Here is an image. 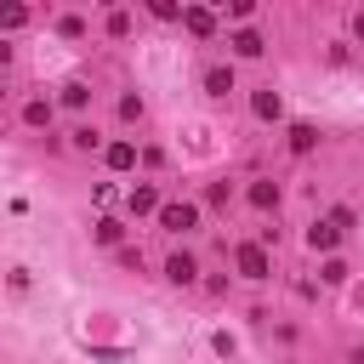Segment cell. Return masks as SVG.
<instances>
[{"instance_id": "18", "label": "cell", "mask_w": 364, "mask_h": 364, "mask_svg": "<svg viewBox=\"0 0 364 364\" xmlns=\"http://www.w3.org/2000/svg\"><path fill=\"white\" fill-rule=\"evenodd\" d=\"M341 279H347V262L330 256V262H324V284H341Z\"/></svg>"}, {"instance_id": "17", "label": "cell", "mask_w": 364, "mask_h": 364, "mask_svg": "<svg viewBox=\"0 0 364 364\" xmlns=\"http://www.w3.org/2000/svg\"><path fill=\"white\" fill-rule=\"evenodd\" d=\"M119 119H142V97H119Z\"/></svg>"}, {"instance_id": "7", "label": "cell", "mask_w": 364, "mask_h": 364, "mask_svg": "<svg viewBox=\"0 0 364 364\" xmlns=\"http://www.w3.org/2000/svg\"><path fill=\"white\" fill-rule=\"evenodd\" d=\"M136 165V142H108V171H131Z\"/></svg>"}, {"instance_id": "3", "label": "cell", "mask_w": 364, "mask_h": 364, "mask_svg": "<svg viewBox=\"0 0 364 364\" xmlns=\"http://www.w3.org/2000/svg\"><path fill=\"white\" fill-rule=\"evenodd\" d=\"M125 205H131V216H148V210H159V193H154V182H136V188L125 193Z\"/></svg>"}, {"instance_id": "20", "label": "cell", "mask_w": 364, "mask_h": 364, "mask_svg": "<svg viewBox=\"0 0 364 364\" xmlns=\"http://www.w3.org/2000/svg\"><path fill=\"white\" fill-rule=\"evenodd\" d=\"M6 63H11V46H6V40H0V68H6Z\"/></svg>"}, {"instance_id": "4", "label": "cell", "mask_w": 364, "mask_h": 364, "mask_svg": "<svg viewBox=\"0 0 364 364\" xmlns=\"http://www.w3.org/2000/svg\"><path fill=\"white\" fill-rule=\"evenodd\" d=\"M193 273H199V262H193L188 250H176V256L165 262V279H171V284H193Z\"/></svg>"}, {"instance_id": "16", "label": "cell", "mask_w": 364, "mask_h": 364, "mask_svg": "<svg viewBox=\"0 0 364 364\" xmlns=\"http://www.w3.org/2000/svg\"><path fill=\"white\" fill-rule=\"evenodd\" d=\"M97 239H102V245H119V222L102 216V222H97Z\"/></svg>"}, {"instance_id": "2", "label": "cell", "mask_w": 364, "mask_h": 364, "mask_svg": "<svg viewBox=\"0 0 364 364\" xmlns=\"http://www.w3.org/2000/svg\"><path fill=\"white\" fill-rule=\"evenodd\" d=\"M233 262H239V273H245V279H267V250H262V245H239V256H233Z\"/></svg>"}, {"instance_id": "15", "label": "cell", "mask_w": 364, "mask_h": 364, "mask_svg": "<svg viewBox=\"0 0 364 364\" xmlns=\"http://www.w3.org/2000/svg\"><path fill=\"white\" fill-rule=\"evenodd\" d=\"M63 102H68V108H85V102H91V91L74 80V85H63Z\"/></svg>"}, {"instance_id": "14", "label": "cell", "mask_w": 364, "mask_h": 364, "mask_svg": "<svg viewBox=\"0 0 364 364\" xmlns=\"http://www.w3.org/2000/svg\"><path fill=\"white\" fill-rule=\"evenodd\" d=\"M250 205H256V210L279 205V188H273V182H256V188H250Z\"/></svg>"}, {"instance_id": "6", "label": "cell", "mask_w": 364, "mask_h": 364, "mask_svg": "<svg viewBox=\"0 0 364 364\" xmlns=\"http://www.w3.org/2000/svg\"><path fill=\"white\" fill-rule=\"evenodd\" d=\"M182 23H188V34H199V40H205V34L216 28V17H210L205 6H188V11H182Z\"/></svg>"}, {"instance_id": "19", "label": "cell", "mask_w": 364, "mask_h": 364, "mask_svg": "<svg viewBox=\"0 0 364 364\" xmlns=\"http://www.w3.org/2000/svg\"><path fill=\"white\" fill-rule=\"evenodd\" d=\"M154 17H165V23H171V17H182V6H176V0H154Z\"/></svg>"}, {"instance_id": "9", "label": "cell", "mask_w": 364, "mask_h": 364, "mask_svg": "<svg viewBox=\"0 0 364 364\" xmlns=\"http://www.w3.org/2000/svg\"><path fill=\"white\" fill-rule=\"evenodd\" d=\"M228 46H233L239 57H262V34H250V28H239V34L228 40Z\"/></svg>"}, {"instance_id": "1", "label": "cell", "mask_w": 364, "mask_h": 364, "mask_svg": "<svg viewBox=\"0 0 364 364\" xmlns=\"http://www.w3.org/2000/svg\"><path fill=\"white\" fill-rule=\"evenodd\" d=\"M159 222H165L171 233H193V222H199V210H193V205H159Z\"/></svg>"}, {"instance_id": "12", "label": "cell", "mask_w": 364, "mask_h": 364, "mask_svg": "<svg viewBox=\"0 0 364 364\" xmlns=\"http://www.w3.org/2000/svg\"><path fill=\"white\" fill-rule=\"evenodd\" d=\"M313 142H318L313 125H290V148H296V154H313Z\"/></svg>"}, {"instance_id": "21", "label": "cell", "mask_w": 364, "mask_h": 364, "mask_svg": "<svg viewBox=\"0 0 364 364\" xmlns=\"http://www.w3.org/2000/svg\"><path fill=\"white\" fill-rule=\"evenodd\" d=\"M353 28H358V34H364V11H358V23H353Z\"/></svg>"}, {"instance_id": "13", "label": "cell", "mask_w": 364, "mask_h": 364, "mask_svg": "<svg viewBox=\"0 0 364 364\" xmlns=\"http://www.w3.org/2000/svg\"><path fill=\"white\" fill-rule=\"evenodd\" d=\"M23 119H28V125H51V102H46V97H34V102L23 108Z\"/></svg>"}, {"instance_id": "10", "label": "cell", "mask_w": 364, "mask_h": 364, "mask_svg": "<svg viewBox=\"0 0 364 364\" xmlns=\"http://www.w3.org/2000/svg\"><path fill=\"white\" fill-rule=\"evenodd\" d=\"M23 23H28V6H17V0H6V6H0V28L11 34V28H23Z\"/></svg>"}, {"instance_id": "8", "label": "cell", "mask_w": 364, "mask_h": 364, "mask_svg": "<svg viewBox=\"0 0 364 364\" xmlns=\"http://www.w3.org/2000/svg\"><path fill=\"white\" fill-rule=\"evenodd\" d=\"M336 239H341V233H336L330 222H313V228H307V245H313V250H336Z\"/></svg>"}, {"instance_id": "5", "label": "cell", "mask_w": 364, "mask_h": 364, "mask_svg": "<svg viewBox=\"0 0 364 364\" xmlns=\"http://www.w3.org/2000/svg\"><path fill=\"white\" fill-rule=\"evenodd\" d=\"M250 108H256V119H279V114H284V102H279V91H273V85H267V91H256V97H250Z\"/></svg>"}, {"instance_id": "11", "label": "cell", "mask_w": 364, "mask_h": 364, "mask_svg": "<svg viewBox=\"0 0 364 364\" xmlns=\"http://www.w3.org/2000/svg\"><path fill=\"white\" fill-rule=\"evenodd\" d=\"M205 91H210V97H228V91H233V74H228V68H210V74H205Z\"/></svg>"}]
</instances>
